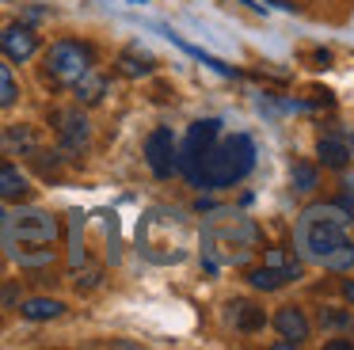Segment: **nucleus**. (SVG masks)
<instances>
[{
    "mask_svg": "<svg viewBox=\"0 0 354 350\" xmlns=\"http://www.w3.org/2000/svg\"><path fill=\"white\" fill-rule=\"evenodd\" d=\"M259 243V228L252 217L232 210H217L214 217L202 225V251H206L209 266L221 263H244Z\"/></svg>",
    "mask_w": 354,
    "mask_h": 350,
    "instance_id": "20e7f679",
    "label": "nucleus"
},
{
    "mask_svg": "<svg viewBox=\"0 0 354 350\" xmlns=\"http://www.w3.org/2000/svg\"><path fill=\"white\" fill-rule=\"evenodd\" d=\"M35 198V183L24 175V167L16 160H0V202L24 205Z\"/></svg>",
    "mask_w": 354,
    "mask_h": 350,
    "instance_id": "9b49d317",
    "label": "nucleus"
},
{
    "mask_svg": "<svg viewBox=\"0 0 354 350\" xmlns=\"http://www.w3.org/2000/svg\"><path fill=\"white\" fill-rule=\"evenodd\" d=\"M290 183H293L297 194H313V190L320 187V172H316V164H308V160H293Z\"/></svg>",
    "mask_w": 354,
    "mask_h": 350,
    "instance_id": "6ab92c4d",
    "label": "nucleus"
},
{
    "mask_svg": "<svg viewBox=\"0 0 354 350\" xmlns=\"http://www.w3.org/2000/svg\"><path fill=\"white\" fill-rule=\"evenodd\" d=\"M145 160L149 167H153L156 179H171L179 167V149H176V137H171L168 126L153 129V133L145 137Z\"/></svg>",
    "mask_w": 354,
    "mask_h": 350,
    "instance_id": "1a4fd4ad",
    "label": "nucleus"
},
{
    "mask_svg": "<svg viewBox=\"0 0 354 350\" xmlns=\"http://www.w3.org/2000/svg\"><path fill=\"white\" fill-rule=\"evenodd\" d=\"M0 248L24 270H46L62 251V221L39 205H16L0 221Z\"/></svg>",
    "mask_w": 354,
    "mask_h": 350,
    "instance_id": "f03ea898",
    "label": "nucleus"
},
{
    "mask_svg": "<svg viewBox=\"0 0 354 350\" xmlns=\"http://www.w3.org/2000/svg\"><path fill=\"white\" fill-rule=\"evenodd\" d=\"M316 324L324 331H354V312L351 308H320L316 312Z\"/></svg>",
    "mask_w": 354,
    "mask_h": 350,
    "instance_id": "aec40b11",
    "label": "nucleus"
},
{
    "mask_svg": "<svg viewBox=\"0 0 354 350\" xmlns=\"http://www.w3.org/2000/svg\"><path fill=\"white\" fill-rule=\"evenodd\" d=\"M267 4H274L278 12H297V4H293V0H267Z\"/></svg>",
    "mask_w": 354,
    "mask_h": 350,
    "instance_id": "b1692460",
    "label": "nucleus"
},
{
    "mask_svg": "<svg viewBox=\"0 0 354 350\" xmlns=\"http://www.w3.org/2000/svg\"><path fill=\"white\" fill-rule=\"evenodd\" d=\"M156 68V61L149 57V53H138V50H126L122 57H118V73L126 76H149Z\"/></svg>",
    "mask_w": 354,
    "mask_h": 350,
    "instance_id": "412c9836",
    "label": "nucleus"
},
{
    "mask_svg": "<svg viewBox=\"0 0 354 350\" xmlns=\"http://www.w3.org/2000/svg\"><path fill=\"white\" fill-rule=\"evenodd\" d=\"M270 324H274L278 335H282L278 347H305V342L313 339V320L305 316L301 304H278L274 316H270Z\"/></svg>",
    "mask_w": 354,
    "mask_h": 350,
    "instance_id": "9d476101",
    "label": "nucleus"
},
{
    "mask_svg": "<svg viewBox=\"0 0 354 350\" xmlns=\"http://www.w3.org/2000/svg\"><path fill=\"white\" fill-rule=\"evenodd\" d=\"M0 149L8 152V156L31 160L35 152L42 149V133L31 126V122H16V126H8L4 133H0Z\"/></svg>",
    "mask_w": 354,
    "mask_h": 350,
    "instance_id": "f8f14e48",
    "label": "nucleus"
},
{
    "mask_svg": "<svg viewBox=\"0 0 354 350\" xmlns=\"http://www.w3.org/2000/svg\"><path fill=\"white\" fill-rule=\"evenodd\" d=\"M229 324H232V331H240V335H255V331H263V324H267V316H263V308L255 301H232L229 304Z\"/></svg>",
    "mask_w": 354,
    "mask_h": 350,
    "instance_id": "ddd939ff",
    "label": "nucleus"
},
{
    "mask_svg": "<svg viewBox=\"0 0 354 350\" xmlns=\"http://www.w3.org/2000/svg\"><path fill=\"white\" fill-rule=\"evenodd\" d=\"M164 30V35H168L171 38V42H176L179 46V50H183V53H191V57H198L202 61V65H209V68H214V73H221V76H236V68H232V65H225V61L221 57H214V53H202L198 50V46H191V42H183V38H179L176 35V30H168V27H160Z\"/></svg>",
    "mask_w": 354,
    "mask_h": 350,
    "instance_id": "a211bd4d",
    "label": "nucleus"
},
{
    "mask_svg": "<svg viewBox=\"0 0 354 350\" xmlns=\"http://www.w3.org/2000/svg\"><path fill=\"white\" fill-rule=\"evenodd\" d=\"M339 289H343V297L354 304V278H343V282H339Z\"/></svg>",
    "mask_w": 354,
    "mask_h": 350,
    "instance_id": "5701e85b",
    "label": "nucleus"
},
{
    "mask_svg": "<svg viewBox=\"0 0 354 350\" xmlns=\"http://www.w3.org/2000/svg\"><path fill=\"white\" fill-rule=\"evenodd\" d=\"M316 160L328 172H346V164H351V145L343 137H320L316 141Z\"/></svg>",
    "mask_w": 354,
    "mask_h": 350,
    "instance_id": "4468645a",
    "label": "nucleus"
},
{
    "mask_svg": "<svg viewBox=\"0 0 354 350\" xmlns=\"http://www.w3.org/2000/svg\"><path fill=\"white\" fill-rule=\"evenodd\" d=\"M42 50V35L31 23H4L0 27V57L8 65H27Z\"/></svg>",
    "mask_w": 354,
    "mask_h": 350,
    "instance_id": "6e6552de",
    "label": "nucleus"
},
{
    "mask_svg": "<svg viewBox=\"0 0 354 350\" xmlns=\"http://www.w3.org/2000/svg\"><path fill=\"white\" fill-rule=\"evenodd\" d=\"M346 187H351V198H354V179H346Z\"/></svg>",
    "mask_w": 354,
    "mask_h": 350,
    "instance_id": "bb28decb",
    "label": "nucleus"
},
{
    "mask_svg": "<svg viewBox=\"0 0 354 350\" xmlns=\"http://www.w3.org/2000/svg\"><path fill=\"white\" fill-rule=\"evenodd\" d=\"M354 198H335V202H316L297 217L293 228V248L301 263L328 266V270H351L354 266Z\"/></svg>",
    "mask_w": 354,
    "mask_h": 350,
    "instance_id": "f257e3e1",
    "label": "nucleus"
},
{
    "mask_svg": "<svg viewBox=\"0 0 354 350\" xmlns=\"http://www.w3.org/2000/svg\"><path fill=\"white\" fill-rule=\"evenodd\" d=\"M297 278H301V263L290 255V251H282V248H270L267 255H263V263L248 270V286L263 289V293L286 289L290 282H297Z\"/></svg>",
    "mask_w": 354,
    "mask_h": 350,
    "instance_id": "423d86ee",
    "label": "nucleus"
},
{
    "mask_svg": "<svg viewBox=\"0 0 354 350\" xmlns=\"http://www.w3.org/2000/svg\"><path fill=\"white\" fill-rule=\"evenodd\" d=\"M19 316L31 320V324H46V320L65 316V301H57V297H27L19 304Z\"/></svg>",
    "mask_w": 354,
    "mask_h": 350,
    "instance_id": "dca6fc26",
    "label": "nucleus"
},
{
    "mask_svg": "<svg viewBox=\"0 0 354 350\" xmlns=\"http://www.w3.org/2000/svg\"><path fill=\"white\" fill-rule=\"evenodd\" d=\"M0 221H4V213H0Z\"/></svg>",
    "mask_w": 354,
    "mask_h": 350,
    "instance_id": "cd10ccee",
    "label": "nucleus"
},
{
    "mask_svg": "<svg viewBox=\"0 0 354 350\" xmlns=\"http://www.w3.org/2000/svg\"><path fill=\"white\" fill-rule=\"evenodd\" d=\"M50 122H54V133H57V149L65 156H80L88 149V141H92V122L80 111V103L77 107H54Z\"/></svg>",
    "mask_w": 354,
    "mask_h": 350,
    "instance_id": "0eeeda50",
    "label": "nucleus"
},
{
    "mask_svg": "<svg viewBox=\"0 0 354 350\" xmlns=\"http://www.w3.org/2000/svg\"><path fill=\"white\" fill-rule=\"evenodd\" d=\"M19 99H24V88H19L12 65L0 57V111H12V107H19Z\"/></svg>",
    "mask_w": 354,
    "mask_h": 350,
    "instance_id": "f3484780",
    "label": "nucleus"
},
{
    "mask_svg": "<svg viewBox=\"0 0 354 350\" xmlns=\"http://www.w3.org/2000/svg\"><path fill=\"white\" fill-rule=\"evenodd\" d=\"M100 282H103V270H100V266H88V270H80V274H77V282H73V286H77L80 293H92V289L100 286Z\"/></svg>",
    "mask_w": 354,
    "mask_h": 350,
    "instance_id": "4be33fe9",
    "label": "nucleus"
},
{
    "mask_svg": "<svg viewBox=\"0 0 354 350\" xmlns=\"http://www.w3.org/2000/svg\"><path fill=\"white\" fill-rule=\"evenodd\" d=\"M103 95H107V76H103L100 68H88V73L73 84V99H77L80 107H95Z\"/></svg>",
    "mask_w": 354,
    "mask_h": 350,
    "instance_id": "2eb2a0df",
    "label": "nucleus"
},
{
    "mask_svg": "<svg viewBox=\"0 0 354 350\" xmlns=\"http://www.w3.org/2000/svg\"><path fill=\"white\" fill-rule=\"evenodd\" d=\"M255 167V145L248 133H232L221 137V141H209L202 149V156L194 160L191 167H183V175L194 183V187H206V190H225V187H236L248 172Z\"/></svg>",
    "mask_w": 354,
    "mask_h": 350,
    "instance_id": "7ed1b4c3",
    "label": "nucleus"
},
{
    "mask_svg": "<svg viewBox=\"0 0 354 350\" xmlns=\"http://www.w3.org/2000/svg\"><path fill=\"white\" fill-rule=\"evenodd\" d=\"M88 68H95V46L84 38H57L42 53V73L54 88H73Z\"/></svg>",
    "mask_w": 354,
    "mask_h": 350,
    "instance_id": "39448f33",
    "label": "nucleus"
},
{
    "mask_svg": "<svg viewBox=\"0 0 354 350\" xmlns=\"http://www.w3.org/2000/svg\"><path fill=\"white\" fill-rule=\"evenodd\" d=\"M346 145H351V152H354V133H351V137H346Z\"/></svg>",
    "mask_w": 354,
    "mask_h": 350,
    "instance_id": "a878e982",
    "label": "nucleus"
},
{
    "mask_svg": "<svg viewBox=\"0 0 354 350\" xmlns=\"http://www.w3.org/2000/svg\"><path fill=\"white\" fill-rule=\"evenodd\" d=\"M240 4H248L252 12H267V8H263V4H255V0H240Z\"/></svg>",
    "mask_w": 354,
    "mask_h": 350,
    "instance_id": "393cba45",
    "label": "nucleus"
}]
</instances>
